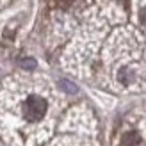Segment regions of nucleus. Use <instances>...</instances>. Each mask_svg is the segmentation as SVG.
Instances as JSON below:
<instances>
[{"label": "nucleus", "mask_w": 146, "mask_h": 146, "mask_svg": "<svg viewBox=\"0 0 146 146\" xmlns=\"http://www.w3.org/2000/svg\"><path fill=\"white\" fill-rule=\"evenodd\" d=\"M46 112V102L41 96H29L23 104V116L29 121H39Z\"/></svg>", "instance_id": "nucleus-1"}, {"label": "nucleus", "mask_w": 146, "mask_h": 146, "mask_svg": "<svg viewBox=\"0 0 146 146\" xmlns=\"http://www.w3.org/2000/svg\"><path fill=\"white\" fill-rule=\"evenodd\" d=\"M141 143V135L137 132H127L121 137V146H139Z\"/></svg>", "instance_id": "nucleus-2"}, {"label": "nucleus", "mask_w": 146, "mask_h": 146, "mask_svg": "<svg viewBox=\"0 0 146 146\" xmlns=\"http://www.w3.org/2000/svg\"><path fill=\"white\" fill-rule=\"evenodd\" d=\"M118 77H119V80H121L123 84H128L130 80H132V73H130L128 70H125V68H123V70L119 71V75H118Z\"/></svg>", "instance_id": "nucleus-3"}, {"label": "nucleus", "mask_w": 146, "mask_h": 146, "mask_svg": "<svg viewBox=\"0 0 146 146\" xmlns=\"http://www.w3.org/2000/svg\"><path fill=\"white\" fill-rule=\"evenodd\" d=\"M61 87H62V89H66L68 93H77V87L73 86L71 82H68V80H62V82H61Z\"/></svg>", "instance_id": "nucleus-4"}, {"label": "nucleus", "mask_w": 146, "mask_h": 146, "mask_svg": "<svg viewBox=\"0 0 146 146\" xmlns=\"http://www.w3.org/2000/svg\"><path fill=\"white\" fill-rule=\"evenodd\" d=\"M20 64H21L23 68H27V70L36 68V61H34V59H21V61H20Z\"/></svg>", "instance_id": "nucleus-5"}, {"label": "nucleus", "mask_w": 146, "mask_h": 146, "mask_svg": "<svg viewBox=\"0 0 146 146\" xmlns=\"http://www.w3.org/2000/svg\"><path fill=\"white\" fill-rule=\"evenodd\" d=\"M139 21L146 27V7H143V9L139 11Z\"/></svg>", "instance_id": "nucleus-6"}]
</instances>
